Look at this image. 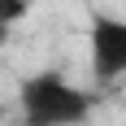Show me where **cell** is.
Returning a JSON list of instances; mask_svg holds the SVG:
<instances>
[{
  "mask_svg": "<svg viewBox=\"0 0 126 126\" xmlns=\"http://www.w3.org/2000/svg\"><path fill=\"white\" fill-rule=\"evenodd\" d=\"M96 96L57 70H39L17 83V126H87Z\"/></svg>",
  "mask_w": 126,
  "mask_h": 126,
  "instance_id": "6da1fadb",
  "label": "cell"
},
{
  "mask_svg": "<svg viewBox=\"0 0 126 126\" xmlns=\"http://www.w3.org/2000/svg\"><path fill=\"white\" fill-rule=\"evenodd\" d=\"M87 61H91L96 87H109V83L126 78V17L91 9V17H87Z\"/></svg>",
  "mask_w": 126,
  "mask_h": 126,
  "instance_id": "7a4b0ae2",
  "label": "cell"
},
{
  "mask_svg": "<svg viewBox=\"0 0 126 126\" xmlns=\"http://www.w3.org/2000/svg\"><path fill=\"white\" fill-rule=\"evenodd\" d=\"M31 13V0H0V48L13 39V26Z\"/></svg>",
  "mask_w": 126,
  "mask_h": 126,
  "instance_id": "3957f363",
  "label": "cell"
}]
</instances>
